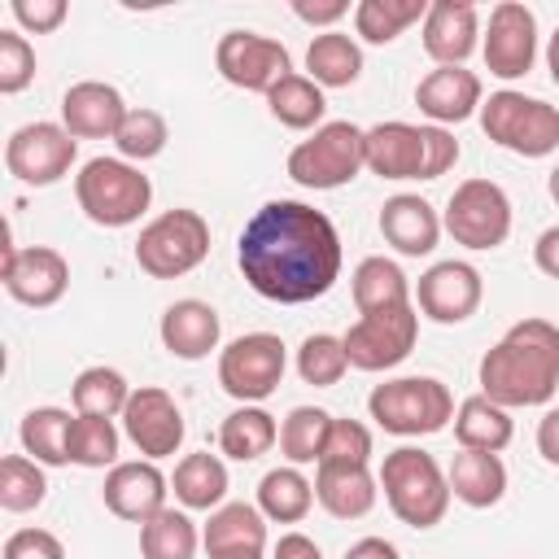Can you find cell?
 Segmentation results:
<instances>
[{
  "instance_id": "9",
  "label": "cell",
  "mask_w": 559,
  "mask_h": 559,
  "mask_svg": "<svg viewBox=\"0 0 559 559\" xmlns=\"http://www.w3.org/2000/svg\"><path fill=\"white\" fill-rule=\"evenodd\" d=\"M210 258V223L197 210H166L135 240V266L153 280H179Z\"/></svg>"
},
{
  "instance_id": "5",
  "label": "cell",
  "mask_w": 559,
  "mask_h": 559,
  "mask_svg": "<svg viewBox=\"0 0 559 559\" xmlns=\"http://www.w3.org/2000/svg\"><path fill=\"white\" fill-rule=\"evenodd\" d=\"M74 197L96 227H131L148 210L153 183L140 166L122 157H92L74 175Z\"/></svg>"
},
{
  "instance_id": "13",
  "label": "cell",
  "mask_w": 559,
  "mask_h": 559,
  "mask_svg": "<svg viewBox=\"0 0 559 559\" xmlns=\"http://www.w3.org/2000/svg\"><path fill=\"white\" fill-rule=\"evenodd\" d=\"M74 157H79V140L61 122H26L4 144V170L31 188H48L66 179Z\"/></svg>"
},
{
  "instance_id": "27",
  "label": "cell",
  "mask_w": 559,
  "mask_h": 559,
  "mask_svg": "<svg viewBox=\"0 0 559 559\" xmlns=\"http://www.w3.org/2000/svg\"><path fill=\"white\" fill-rule=\"evenodd\" d=\"M445 480H450V493L472 511L498 507L502 493H507V467L489 450H459L450 472H445Z\"/></svg>"
},
{
  "instance_id": "52",
  "label": "cell",
  "mask_w": 559,
  "mask_h": 559,
  "mask_svg": "<svg viewBox=\"0 0 559 559\" xmlns=\"http://www.w3.org/2000/svg\"><path fill=\"white\" fill-rule=\"evenodd\" d=\"M341 559H402V550L389 537H358L354 546H345Z\"/></svg>"
},
{
  "instance_id": "8",
  "label": "cell",
  "mask_w": 559,
  "mask_h": 559,
  "mask_svg": "<svg viewBox=\"0 0 559 559\" xmlns=\"http://www.w3.org/2000/svg\"><path fill=\"white\" fill-rule=\"evenodd\" d=\"M367 166V131L354 122H323L314 135L293 144L288 153V179L314 192L345 188Z\"/></svg>"
},
{
  "instance_id": "51",
  "label": "cell",
  "mask_w": 559,
  "mask_h": 559,
  "mask_svg": "<svg viewBox=\"0 0 559 559\" xmlns=\"http://www.w3.org/2000/svg\"><path fill=\"white\" fill-rule=\"evenodd\" d=\"M271 559H323V550L314 546V537H306V533H284L280 542H275V555Z\"/></svg>"
},
{
  "instance_id": "26",
  "label": "cell",
  "mask_w": 559,
  "mask_h": 559,
  "mask_svg": "<svg viewBox=\"0 0 559 559\" xmlns=\"http://www.w3.org/2000/svg\"><path fill=\"white\" fill-rule=\"evenodd\" d=\"M205 555H236V550H266V515L258 502H223L210 511L201 528Z\"/></svg>"
},
{
  "instance_id": "45",
  "label": "cell",
  "mask_w": 559,
  "mask_h": 559,
  "mask_svg": "<svg viewBox=\"0 0 559 559\" xmlns=\"http://www.w3.org/2000/svg\"><path fill=\"white\" fill-rule=\"evenodd\" d=\"M319 463H371V428L358 419H336L328 428V445Z\"/></svg>"
},
{
  "instance_id": "49",
  "label": "cell",
  "mask_w": 559,
  "mask_h": 559,
  "mask_svg": "<svg viewBox=\"0 0 559 559\" xmlns=\"http://www.w3.org/2000/svg\"><path fill=\"white\" fill-rule=\"evenodd\" d=\"M533 262H537V271H542V275L559 280V223H555V227H546V231L533 240Z\"/></svg>"
},
{
  "instance_id": "7",
  "label": "cell",
  "mask_w": 559,
  "mask_h": 559,
  "mask_svg": "<svg viewBox=\"0 0 559 559\" xmlns=\"http://www.w3.org/2000/svg\"><path fill=\"white\" fill-rule=\"evenodd\" d=\"M476 118H480V131L515 157H550L559 148V109L546 105L542 96L502 87V92H489V100H480Z\"/></svg>"
},
{
  "instance_id": "4",
  "label": "cell",
  "mask_w": 559,
  "mask_h": 559,
  "mask_svg": "<svg viewBox=\"0 0 559 559\" xmlns=\"http://www.w3.org/2000/svg\"><path fill=\"white\" fill-rule=\"evenodd\" d=\"M389 511L406 524V528H437L450 511V480L441 472V463L419 450V445H397L384 454L380 472H376Z\"/></svg>"
},
{
  "instance_id": "38",
  "label": "cell",
  "mask_w": 559,
  "mask_h": 559,
  "mask_svg": "<svg viewBox=\"0 0 559 559\" xmlns=\"http://www.w3.org/2000/svg\"><path fill=\"white\" fill-rule=\"evenodd\" d=\"M428 0H358L354 35L362 44H393L411 22H424Z\"/></svg>"
},
{
  "instance_id": "25",
  "label": "cell",
  "mask_w": 559,
  "mask_h": 559,
  "mask_svg": "<svg viewBox=\"0 0 559 559\" xmlns=\"http://www.w3.org/2000/svg\"><path fill=\"white\" fill-rule=\"evenodd\" d=\"M380 480L367 463H319L314 472V502L336 520H362L376 507Z\"/></svg>"
},
{
  "instance_id": "37",
  "label": "cell",
  "mask_w": 559,
  "mask_h": 559,
  "mask_svg": "<svg viewBox=\"0 0 559 559\" xmlns=\"http://www.w3.org/2000/svg\"><path fill=\"white\" fill-rule=\"evenodd\" d=\"M70 402H74V415H100V419H114L127 411L131 402V384L118 367H83L70 384Z\"/></svg>"
},
{
  "instance_id": "33",
  "label": "cell",
  "mask_w": 559,
  "mask_h": 559,
  "mask_svg": "<svg viewBox=\"0 0 559 559\" xmlns=\"http://www.w3.org/2000/svg\"><path fill=\"white\" fill-rule=\"evenodd\" d=\"M306 70L319 87H349L362 74V48L345 31H323L306 48Z\"/></svg>"
},
{
  "instance_id": "48",
  "label": "cell",
  "mask_w": 559,
  "mask_h": 559,
  "mask_svg": "<svg viewBox=\"0 0 559 559\" xmlns=\"http://www.w3.org/2000/svg\"><path fill=\"white\" fill-rule=\"evenodd\" d=\"M293 13H297L306 26H328V31H336V22L349 13V0H293Z\"/></svg>"
},
{
  "instance_id": "11",
  "label": "cell",
  "mask_w": 559,
  "mask_h": 559,
  "mask_svg": "<svg viewBox=\"0 0 559 559\" xmlns=\"http://www.w3.org/2000/svg\"><path fill=\"white\" fill-rule=\"evenodd\" d=\"M441 227L463 249H498L511 236V197L493 179H463L445 201Z\"/></svg>"
},
{
  "instance_id": "28",
  "label": "cell",
  "mask_w": 559,
  "mask_h": 559,
  "mask_svg": "<svg viewBox=\"0 0 559 559\" xmlns=\"http://www.w3.org/2000/svg\"><path fill=\"white\" fill-rule=\"evenodd\" d=\"M515 437V424H511V411L489 402L485 393L476 397H463L454 406V441L463 450H489V454H502Z\"/></svg>"
},
{
  "instance_id": "55",
  "label": "cell",
  "mask_w": 559,
  "mask_h": 559,
  "mask_svg": "<svg viewBox=\"0 0 559 559\" xmlns=\"http://www.w3.org/2000/svg\"><path fill=\"white\" fill-rule=\"evenodd\" d=\"M214 559H262V550H236V555H214Z\"/></svg>"
},
{
  "instance_id": "44",
  "label": "cell",
  "mask_w": 559,
  "mask_h": 559,
  "mask_svg": "<svg viewBox=\"0 0 559 559\" xmlns=\"http://www.w3.org/2000/svg\"><path fill=\"white\" fill-rule=\"evenodd\" d=\"M35 79V48L22 31H0V92L17 96Z\"/></svg>"
},
{
  "instance_id": "30",
  "label": "cell",
  "mask_w": 559,
  "mask_h": 559,
  "mask_svg": "<svg viewBox=\"0 0 559 559\" xmlns=\"http://www.w3.org/2000/svg\"><path fill=\"white\" fill-rule=\"evenodd\" d=\"M349 293H354V306L358 314H376V310H389V306H406L411 301V284L402 275V266L384 253H371L354 266L349 275Z\"/></svg>"
},
{
  "instance_id": "3",
  "label": "cell",
  "mask_w": 559,
  "mask_h": 559,
  "mask_svg": "<svg viewBox=\"0 0 559 559\" xmlns=\"http://www.w3.org/2000/svg\"><path fill=\"white\" fill-rule=\"evenodd\" d=\"M459 162V140L445 127L376 122L367 127V170L380 179H441Z\"/></svg>"
},
{
  "instance_id": "35",
  "label": "cell",
  "mask_w": 559,
  "mask_h": 559,
  "mask_svg": "<svg viewBox=\"0 0 559 559\" xmlns=\"http://www.w3.org/2000/svg\"><path fill=\"white\" fill-rule=\"evenodd\" d=\"M280 441V424L271 411L262 406H236L223 424H218V450L236 463H253L262 459L271 445Z\"/></svg>"
},
{
  "instance_id": "36",
  "label": "cell",
  "mask_w": 559,
  "mask_h": 559,
  "mask_svg": "<svg viewBox=\"0 0 559 559\" xmlns=\"http://www.w3.org/2000/svg\"><path fill=\"white\" fill-rule=\"evenodd\" d=\"M201 528L188 511L162 507L148 524H140V559H197Z\"/></svg>"
},
{
  "instance_id": "41",
  "label": "cell",
  "mask_w": 559,
  "mask_h": 559,
  "mask_svg": "<svg viewBox=\"0 0 559 559\" xmlns=\"http://www.w3.org/2000/svg\"><path fill=\"white\" fill-rule=\"evenodd\" d=\"M118 445H122V432L114 419L74 415V424H70V463L74 467H114Z\"/></svg>"
},
{
  "instance_id": "34",
  "label": "cell",
  "mask_w": 559,
  "mask_h": 559,
  "mask_svg": "<svg viewBox=\"0 0 559 559\" xmlns=\"http://www.w3.org/2000/svg\"><path fill=\"white\" fill-rule=\"evenodd\" d=\"M70 424H74L70 411H61V406H35V411L22 415L17 441H22V450L35 463L61 467V463H70Z\"/></svg>"
},
{
  "instance_id": "39",
  "label": "cell",
  "mask_w": 559,
  "mask_h": 559,
  "mask_svg": "<svg viewBox=\"0 0 559 559\" xmlns=\"http://www.w3.org/2000/svg\"><path fill=\"white\" fill-rule=\"evenodd\" d=\"M328 428H332V415L323 406H293L280 424V454L293 463V467H306L323 459V445H328Z\"/></svg>"
},
{
  "instance_id": "14",
  "label": "cell",
  "mask_w": 559,
  "mask_h": 559,
  "mask_svg": "<svg viewBox=\"0 0 559 559\" xmlns=\"http://www.w3.org/2000/svg\"><path fill=\"white\" fill-rule=\"evenodd\" d=\"M0 280L4 293L31 310H48L66 297L70 288V262L61 249L52 245H26L17 249L13 236L4 231V262H0Z\"/></svg>"
},
{
  "instance_id": "6",
  "label": "cell",
  "mask_w": 559,
  "mask_h": 559,
  "mask_svg": "<svg viewBox=\"0 0 559 559\" xmlns=\"http://www.w3.org/2000/svg\"><path fill=\"white\" fill-rule=\"evenodd\" d=\"M371 419L393 437H432L454 424V397L437 376H397L371 389Z\"/></svg>"
},
{
  "instance_id": "54",
  "label": "cell",
  "mask_w": 559,
  "mask_h": 559,
  "mask_svg": "<svg viewBox=\"0 0 559 559\" xmlns=\"http://www.w3.org/2000/svg\"><path fill=\"white\" fill-rule=\"evenodd\" d=\"M546 192H550V201L559 205V166H555V170L546 175Z\"/></svg>"
},
{
  "instance_id": "29",
  "label": "cell",
  "mask_w": 559,
  "mask_h": 559,
  "mask_svg": "<svg viewBox=\"0 0 559 559\" xmlns=\"http://www.w3.org/2000/svg\"><path fill=\"white\" fill-rule=\"evenodd\" d=\"M170 489H175V498H179L183 511H214L227 498V463L218 454H210V450L183 454L175 463Z\"/></svg>"
},
{
  "instance_id": "50",
  "label": "cell",
  "mask_w": 559,
  "mask_h": 559,
  "mask_svg": "<svg viewBox=\"0 0 559 559\" xmlns=\"http://www.w3.org/2000/svg\"><path fill=\"white\" fill-rule=\"evenodd\" d=\"M537 454H542L550 467H559V406L537 419Z\"/></svg>"
},
{
  "instance_id": "12",
  "label": "cell",
  "mask_w": 559,
  "mask_h": 559,
  "mask_svg": "<svg viewBox=\"0 0 559 559\" xmlns=\"http://www.w3.org/2000/svg\"><path fill=\"white\" fill-rule=\"evenodd\" d=\"M419 336V310L415 301L406 306H389L376 314H362L341 341H345V358L358 371H389L397 362H406V354L415 349Z\"/></svg>"
},
{
  "instance_id": "2",
  "label": "cell",
  "mask_w": 559,
  "mask_h": 559,
  "mask_svg": "<svg viewBox=\"0 0 559 559\" xmlns=\"http://www.w3.org/2000/svg\"><path fill=\"white\" fill-rule=\"evenodd\" d=\"M480 393L507 411L546 406L559 389V328L550 319H520L480 358Z\"/></svg>"
},
{
  "instance_id": "21",
  "label": "cell",
  "mask_w": 559,
  "mask_h": 559,
  "mask_svg": "<svg viewBox=\"0 0 559 559\" xmlns=\"http://www.w3.org/2000/svg\"><path fill=\"white\" fill-rule=\"evenodd\" d=\"M122 118H127V100L114 83L83 79V83H70L61 96V127L74 140H114Z\"/></svg>"
},
{
  "instance_id": "40",
  "label": "cell",
  "mask_w": 559,
  "mask_h": 559,
  "mask_svg": "<svg viewBox=\"0 0 559 559\" xmlns=\"http://www.w3.org/2000/svg\"><path fill=\"white\" fill-rule=\"evenodd\" d=\"M44 498H48L44 463H35L31 454H4L0 459V507L22 515V511H35Z\"/></svg>"
},
{
  "instance_id": "18",
  "label": "cell",
  "mask_w": 559,
  "mask_h": 559,
  "mask_svg": "<svg viewBox=\"0 0 559 559\" xmlns=\"http://www.w3.org/2000/svg\"><path fill=\"white\" fill-rule=\"evenodd\" d=\"M122 419V437L144 454V459H170L179 445H183V411L179 402L157 389V384H140L131 389V402L127 411L118 415Z\"/></svg>"
},
{
  "instance_id": "46",
  "label": "cell",
  "mask_w": 559,
  "mask_h": 559,
  "mask_svg": "<svg viewBox=\"0 0 559 559\" xmlns=\"http://www.w3.org/2000/svg\"><path fill=\"white\" fill-rule=\"evenodd\" d=\"M0 559H66V546L48 528H17L4 537Z\"/></svg>"
},
{
  "instance_id": "47",
  "label": "cell",
  "mask_w": 559,
  "mask_h": 559,
  "mask_svg": "<svg viewBox=\"0 0 559 559\" xmlns=\"http://www.w3.org/2000/svg\"><path fill=\"white\" fill-rule=\"evenodd\" d=\"M9 9H13V17H17V26L31 31V35L57 31V26L66 22V13H70L66 0H13Z\"/></svg>"
},
{
  "instance_id": "19",
  "label": "cell",
  "mask_w": 559,
  "mask_h": 559,
  "mask_svg": "<svg viewBox=\"0 0 559 559\" xmlns=\"http://www.w3.org/2000/svg\"><path fill=\"white\" fill-rule=\"evenodd\" d=\"M166 493H170V480L157 472L153 459H127V463H114L105 472V507L118 515V520H131V524H148L162 507H166Z\"/></svg>"
},
{
  "instance_id": "42",
  "label": "cell",
  "mask_w": 559,
  "mask_h": 559,
  "mask_svg": "<svg viewBox=\"0 0 559 559\" xmlns=\"http://www.w3.org/2000/svg\"><path fill=\"white\" fill-rule=\"evenodd\" d=\"M166 140H170V127H166V118H162L157 109H148V105L127 109V118H122V127H118V135H114L118 157L131 162V166L153 162V157L166 148Z\"/></svg>"
},
{
  "instance_id": "53",
  "label": "cell",
  "mask_w": 559,
  "mask_h": 559,
  "mask_svg": "<svg viewBox=\"0 0 559 559\" xmlns=\"http://www.w3.org/2000/svg\"><path fill=\"white\" fill-rule=\"evenodd\" d=\"M546 70H550V79H555V87H559V31H555L550 44H546Z\"/></svg>"
},
{
  "instance_id": "1",
  "label": "cell",
  "mask_w": 559,
  "mask_h": 559,
  "mask_svg": "<svg viewBox=\"0 0 559 559\" xmlns=\"http://www.w3.org/2000/svg\"><path fill=\"white\" fill-rule=\"evenodd\" d=\"M236 262L258 297L301 306L341 280V236L323 210L280 197L253 210L236 240Z\"/></svg>"
},
{
  "instance_id": "31",
  "label": "cell",
  "mask_w": 559,
  "mask_h": 559,
  "mask_svg": "<svg viewBox=\"0 0 559 559\" xmlns=\"http://www.w3.org/2000/svg\"><path fill=\"white\" fill-rule=\"evenodd\" d=\"M266 109L280 127L288 131H319L323 127V114H328V100H323V87L310 79V74H284L271 92H266Z\"/></svg>"
},
{
  "instance_id": "10",
  "label": "cell",
  "mask_w": 559,
  "mask_h": 559,
  "mask_svg": "<svg viewBox=\"0 0 559 559\" xmlns=\"http://www.w3.org/2000/svg\"><path fill=\"white\" fill-rule=\"evenodd\" d=\"M284 367H288V349L275 332H245L218 349V384L240 406L266 402L280 389Z\"/></svg>"
},
{
  "instance_id": "16",
  "label": "cell",
  "mask_w": 559,
  "mask_h": 559,
  "mask_svg": "<svg viewBox=\"0 0 559 559\" xmlns=\"http://www.w3.org/2000/svg\"><path fill=\"white\" fill-rule=\"evenodd\" d=\"M214 66L218 74L240 87V92H271L284 74H293V61H288V48L271 35H258V31H227L214 48Z\"/></svg>"
},
{
  "instance_id": "22",
  "label": "cell",
  "mask_w": 559,
  "mask_h": 559,
  "mask_svg": "<svg viewBox=\"0 0 559 559\" xmlns=\"http://www.w3.org/2000/svg\"><path fill=\"white\" fill-rule=\"evenodd\" d=\"M480 48V17L467 0H432L424 13V52L437 66H463Z\"/></svg>"
},
{
  "instance_id": "43",
  "label": "cell",
  "mask_w": 559,
  "mask_h": 559,
  "mask_svg": "<svg viewBox=\"0 0 559 559\" xmlns=\"http://www.w3.org/2000/svg\"><path fill=\"white\" fill-rule=\"evenodd\" d=\"M349 371V358H345V341L332 336V332H310L301 345H297V376L314 389H332L341 384V376Z\"/></svg>"
},
{
  "instance_id": "17",
  "label": "cell",
  "mask_w": 559,
  "mask_h": 559,
  "mask_svg": "<svg viewBox=\"0 0 559 559\" xmlns=\"http://www.w3.org/2000/svg\"><path fill=\"white\" fill-rule=\"evenodd\" d=\"M480 297H485V284H480V271L463 258H445V262H432L419 284H415V310L432 323H467L476 310H480Z\"/></svg>"
},
{
  "instance_id": "24",
  "label": "cell",
  "mask_w": 559,
  "mask_h": 559,
  "mask_svg": "<svg viewBox=\"0 0 559 559\" xmlns=\"http://www.w3.org/2000/svg\"><path fill=\"white\" fill-rule=\"evenodd\" d=\"M441 214L432 210V201L415 197V192H397L380 205V236L384 245H393L402 258H428L441 240Z\"/></svg>"
},
{
  "instance_id": "20",
  "label": "cell",
  "mask_w": 559,
  "mask_h": 559,
  "mask_svg": "<svg viewBox=\"0 0 559 559\" xmlns=\"http://www.w3.org/2000/svg\"><path fill=\"white\" fill-rule=\"evenodd\" d=\"M485 87L467 66H437L415 83V105L432 127H450V122H467L472 114H480Z\"/></svg>"
},
{
  "instance_id": "23",
  "label": "cell",
  "mask_w": 559,
  "mask_h": 559,
  "mask_svg": "<svg viewBox=\"0 0 559 559\" xmlns=\"http://www.w3.org/2000/svg\"><path fill=\"white\" fill-rule=\"evenodd\" d=\"M157 336L166 345V354L183 358V362H197V358H210V349H218L223 341V319L210 301L201 297H183V301H170L162 310V323H157Z\"/></svg>"
},
{
  "instance_id": "32",
  "label": "cell",
  "mask_w": 559,
  "mask_h": 559,
  "mask_svg": "<svg viewBox=\"0 0 559 559\" xmlns=\"http://www.w3.org/2000/svg\"><path fill=\"white\" fill-rule=\"evenodd\" d=\"M314 507V480L301 476V467L284 463V467H271L262 480H258V511L275 524H301Z\"/></svg>"
},
{
  "instance_id": "15",
  "label": "cell",
  "mask_w": 559,
  "mask_h": 559,
  "mask_svg": "<svg viewBox=\"0 0 559 559\" xmlns=\"http://www.w3.org/2000/svg\"><path fill=\"white\" fill-rule=\"evenodd\" d=\"M480 57L485 70L502 83L524 79L537 61V17L520 0H502L489 9V26L480 35Z\"/></svg>"
}]
</instances>
